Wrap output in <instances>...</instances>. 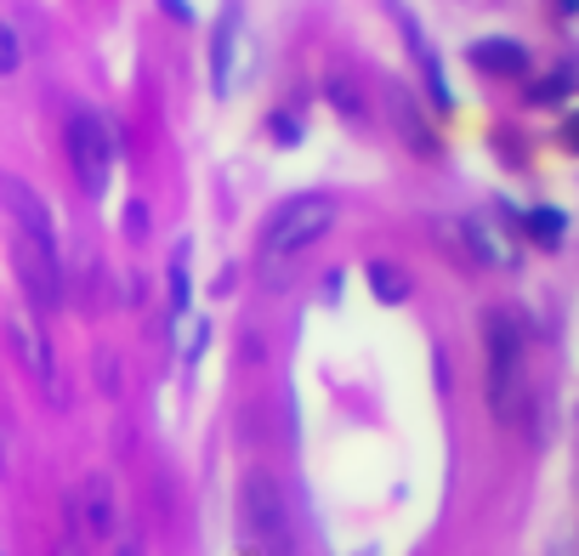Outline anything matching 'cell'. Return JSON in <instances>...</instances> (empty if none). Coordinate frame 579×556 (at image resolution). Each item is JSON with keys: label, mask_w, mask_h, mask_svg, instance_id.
<instances>
[{"label": "cell", "mask_w": 579, "mask_h": 556, "mask_svg": "<svg viewBox=\"0 0 579 556\" xmlns=\"http://www.w3.org/2000/svg\"><path fill=\"white\" fill-rule=\"evenodd\" d=\"M455 233H461V244H466L471 262H483V267H500V262H506V250H500V233H494L489 216H466Z\"/></svg>", "instance_id": "cell-13"}, {"label": "cell", "mask_w": 579, "mask_h": 556, "mask_svg": "<svg viewBox=\"0 0 579 556\" xmlns=\"http://www.w3.org/2000/svg\"><path fill=\"white\" fill-rule=\"evenodd\" d=\"M234 58H239V12L222 17V29H216V40H211V86H216V91L234 86Z\"/></svg>", "instance_id": "cell-12"}, {"label": "cell", "mask_w": 579, "mask_h": 556, "mask_svg": "<svg viewBox=\"0 0 579 556\" xmlns=\"http://www.w3.org/2000/svg\"><path fill=\"white\" fill-rule=\"evenodd\" d=\"M160 7H165V17H176V23H193V7H188V0H160Z\"/></svg>", "instance_id": "cell-21"}, {"label": "cell", "mask_w": 579, "mask_h": 556, "mask_svg": "<svg viewBox=\"0 0 579 556\" xmlns=\"http://www.w3.org/2000/svg\"><path fill=\"white\" fill-rule=\"evenodd\" d=\"M267 131H273V137H279V142H301V125H295V119H290L285 109H279V114H273V119H267Z\"/></svg>", "instance_id": "cell-20"}, {"label": "cell", "mask_w": 579, "mask_h": 556, "mask_svg": "<svg viewBox=\"0 0 579 556\" xmlns=\"http://www.w3.org/2000/svg\"><path fill=\"white\" fill-rule=\"evenodd\" d=\"M387 125L398 148H410L415 160H443V142H438V125L420 114V103L404 91V86H387Z\"/></svg>", "instance_id": "cell-7"}, {"label": "cell", "mask_w": 579, "mask_h": 556, "mask_svg": "<svg viewBox=\"0 0 579 556\" xmlns=\"http://www.w3.org/2000/svg\"><path fill=\"white\" fill-rule=\"evenodd\" d=\"M324 86H330V103L341 119H364V91H358V80H347V68H330Z\"/></svg>", "instance_id": "cell-15"}, {"label": "cell", "mask_w": 579, "mask_h": 556, "mask_svg": "<svg viewBox=\"0 0 579 556\" xmlns=\"http://www.w3.org/2000/svg\"><path fill=\"white\" fill-rule=\"evenodd\" d=\"M568 80H574V68L563 63L557 74H551V80H540V86H534V103H540V109H557L563 97H568Z\"/></svg>", "instance_id": "cell-18"}, {"label": "cell", "mask_w": 579, "mask_h": 556, "mask_svg": "<svg viewBox=\"0 0 579 556\" xmlns=\"http://www.w3.org/2000/svg\"><path fill=\"white\" fill-rule=\"evenodd\" d=\"M471 68L477 74H494V80H517V74H528V46L523 40H471Z\"/></svg>", "instance_id": "cell-11"}, {"label": "cell", "mask_w": 579, "mask_h": 556, "mask_svg": "<svg viewBox=\"0 0 579 556\" xmlns=\"http://www.w3.org/2000/svg\"><path fill=\"white\" fill-rule=\"evenodd\" d=\"M12 262H17V278H23V295H29V307H35L40 318H52V313L63 307V262L46 256V250L29 244V239H17Z\"/></svg>", "instance_id": "cell-5"}, {"label": "cell", "mask_w": 579, "mask_h": 556, "mask_svg": "<svg viewBox=\"0 0 579 556\" xmlns=\"http://www.w3.org/2000/svg\"><path fill=\"white\" fill-rule=\"evenodd\" d=\"M239 545H244V556H301L290 489L262 466L244 471V483H239Z\"/></svg>", "instance_id": "cell-2"}, {"label": "cell", "mask_w": 579, "mask_h": 556, "mask_svg": "<svg viewBox=\"0 0 579 556\" xmlns=\"http://www.w3.org/2000/svg\"><path fill=\"white\" fill-rule=\"evenodd\" d=\"M80 511H86V534L91 540H114L119 528V494L109 483V471H91L80 483Z\"/></svg>", "instance_id": "cell-10"}, {"label": "cell", "mask_w": 579, "mask_h": 556, "mask_svg": "<svg viewBox=\"0 0 579 556\" xmlns=\"http://www.w3.org/2000/svg\"><path fill=\"white\" fill-rule=\"evenodd\" d=\"M23 68V40L12 35V23L0 17V74H17Z\"/></svg>", "instance_id": "cell-19"}, {"label": "cell", "mask_w": 579, "mask_h": 556, "mask_svg": "<svg viewBox=\"0 0 579 556\" xmlns=\"http://www.w3.org/2000/svg\"><path fill=\"white\" fill-rule=\"evenodd\" d=\"M341 216V205L330 193H290L285 205H273V216L262 222V239H256V256L267 273L290 267L295 256H307V250L330 233V222Z\"/></svg>", "instance_id": "cell-3"}, {"label": "cell", "mask_w": 579, "mask_h": 556, "mask_svg": "<svg viewBox=\"0 0 579 556\" xmlns=\"http://www.w3.org/2000/svg\"><path fill=\"white\" fill-rule=\"evenodd\" d=\"M68 165H74V182H80L86 199H103L109 193L114 131L103 125V114H97V109H68Z\"/></svg>", "instance_id": "cell-4"}, {"label": "cell", "mask_w": 579, "mask_h": 556, "mask_svg": "<svg viewBox=\"0 0 579 556\" xmlns=\"http://www.w3.org/2000/svg\"><path fill=\"white\" fill-rule=\"evenodd\" d=\"M12 346H17L23 369H29V381L40 387V397L52 403V409H63L68 387H63V369H58V352H52V341H46V330H35L29 318H17L12 324Z\"/></svg>", "instance_id": "cell-6"}, {"label": "cell", "mask_w": 579, "mask_h": 556, "mask_svg": "<svg viewBox=\"0 0 579 556\" xmlns=\"http://www.w3.org/2000/svg\"><path fill=\"white\" fill-rule=\"evenodd\" d=\"M483 392L500 426H528L534 420V375H528V346L517 313H489L483 318Z\"/></svg>", "instance_id": "cell-1"}, {"label": "cell", "mask_w": 579, "mask_h": 556, "mask_svg": "<svg viewBox=\"0 0 579 556\" xmlns=\"http://www.w3.org/2000/svg\"><path fill=\"white\" fill-rule=\"evenodd\" d=\"M125 222H131V239H142V227H148V211H142V205H131V211H125Z\"/></svg>", "instance_id": "cell-22"}, {"label": "cell", "mask_w": 579, "mask_h": 556, "mask_svg": "<svg viewBox=\"0 0 579 556\" xmlns=\"http://www.w3.org/2000/svg\"><path fill=\"white\" fill-rule=\"evenodd\" d=\"M392 17H398V29H404V40H410V58H415V68H420V80H426V109L449 114V109H455V91H449V74H443L438 46L426 40V29H420V23H415L404 7H398Z\"/></svg>", "instance_id": "cell-8"}, {"label": "cell", "mask_w": 579, "mask_h": 556, "mask_svg": "<svg viewBox=\"0 0 579 556\" xmlns=\"http://www.w3.org/2000/svg\"><path fill=\"white\" fill-rule=\"evenodd\" d=\"M523 227H528V239H540V250H563V239H568V216L557 205H534L523 216Z\"/></svg>", "instance_id": "cell-14"}, {"label": "cell", "mask_w": 579, "mask_h": 556, "mask_svg": "<svg viewBox=\"0 0 579 556\" xmlns=\"http://www.w3.org/2000/svg\"><path fill=\"white\" fill-rule=\"evenodd\" d=\"M171 313L176 318L188 313V250H176V262H171Z\"/></svg>", "instance_id": "cell-17"}, {"label": "cell", "mask_w": 579, "mask_h": 556, "mask_svg": "<svg viewBox=\"0 0 579 556\" xmlns=\"http://www.w3.org/2000/svg\"><path fill=\"white\" fill-rule=\"evenodd\" d=\"M0 199H7V211L17 216L23 239L40 244L46 256H58V227H52V211H46V199H40L29 182H17V176H0Z\"/></svg>", "instance_id": "cell-9"}, {"label": "cell", "mask_w": 579, "mask_h": 556, "mask_svg": "<svg viewBox=\"0 0 579 556\" xmlns=\"http://www.w3.org/2000/svg\"><path fill=\"white\" fill-rule=\"evenodd\" d=\"M369 278H375V295H381V301H404V295H410V278H404V267L375 262V267H369Z\"/></svg>", "instance_id": "cell-16"}, {"label": "cell", "mask_w": 579, "mask_h": 556, "mask_svg": "<svg viewBox=\"0 0 579 556\" xmlns=\"http://www.w3.org/2000/svg\"><path fill=\"white\" fill-rule=\"evenodd\" d=\"M58 556H74V545H63V551H58Z\"/></svg>", "instance_id": "cell-23"}]
</instances>
